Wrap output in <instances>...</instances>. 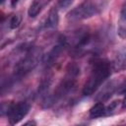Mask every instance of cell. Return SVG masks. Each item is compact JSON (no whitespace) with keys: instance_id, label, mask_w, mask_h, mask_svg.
<instances>
[{"instance_id":"obj_1","label":"cell","mask_w":126,"mask_h":126,"mask_svg":"<svg viewBox=\"0 0 126 126\" xmlns=\"http://www.w3.org/2000/svg\"><path fill=\"white\" fill-rule=\"evenodd\" d=\"M111 69H112L111 64L107 60L104 59L95 60L93 63L91 75L83 87V94L84 95L93 94L105 81V79L108 78Z\"/></svg>"},{"instance_id":"obj_2","label":"cell","mask_w":126,"mask_h":126,"mask_svg":"<svg viewBox=\"0 0 126 126\" xmlns=\"http://www.w3.org/2000/svg\"><path fill=\"white\" fill-rule=\"evenodd\" d=\"M40 60V51L36 48H30L25 57H23L15 66L14 75L16 77H23L35 68Z\"/></svg>"},{"instance_id":"obj_3","label":"cell","mask_w":126,"mask_h":126,"mask_svg":"<svg viewBox=\"0 0 126 126\" xmlns=\"http://www.w3.org/2000/svg\"><path fill=\"white\" fill-rule=\"evenodd\" d=\"M100 9L101 8L96 3H94L91 1L84 2L81 5H79L78 7L71 10L67 14V19L72 22L88 19V18H91V17L98 14Z\"/></svg>"},{"instance_id":"obj_4","label":"cell","mask_w":126,"mask_h":126,"mask_svg":"<svg viewBox=\"0 0 126 126\" xmlns=\"http://www.w3.org/2000/svg\"><path fill=\"white\" fill-rule=\"evenodd\" d=\"M30 110V103L27 101H20L18 103H13L9 113L7 114L11 124L19 123Z\"/></svg>"},{"instance_id":"obj_5","label":"cell","mask_w":126,"mask_h":126,"mask_svg":"<svg viewBox=\"0 0 126 126\" xmlns=\"http://www.w3.org/2000/svg\"><path fill=\"white\" fill-rule=\"evenodd\" d=\"M110 64L112 70L115 72H121L123 70H126V46H122L116 51Z\"/></svg>"},{"instance_id":"obj_6","label":"cell","mask_w":126,"mask_h":126,"mask_svg":"<svg viewBox=\"0 0 126 126\" xmlns=\"http://www.w3.org/2000/svg\"><path fill=\"white\" fill-rule=\"evenodd\" d=\"M117 88H118V84L114 80L106 83L102 87V89L97 93V94L95 95V100L96 101H100V102L106 101L114 94V92L117 90Z\"/></svg>"},{"instance_id":"obj_7","label":"cell","mask_w":126,"mask_h":126,"mask_svg":"<svg viewBox=\"0 0 126 126\" xmlns=\"http://www.w3.org/2000/svg\"><path fill=\"white\" fill-rule=\"evenodd\" d=\"M63 47H64V45H63L61 42H60L58 45L54 46V47L49 51V53L44 56V59H43L44 64H45L46 66H51V65L56 61V59L59 57V55H60V53H61Z\"/></svg>"},{"instance_id":"obj_8","label":"cell","mask_w":126,"mask_h":126,"mask_svg":"<svg viewBox=\"0 0 126 126\" xmlns=\"http://www.w3.org/2000/svg\"><path fill=\"white\" fill-rule=\"evenodd\" d=\"M117 32L120 37L126 38V2L123 5L120 12L118 25H117Z\"/></svg>"},{"instance_id":"obj_9","label":"cell","mask_w":126,"mask_h":126,"mask_svg":"<svg viewBox=\"0 0 126 126\" xmlns=\"http://www.w3.org/2000/svg\"><path fill=\"white\" fill-rule=\"evenodd\" d=\"M59 23V17H58V12L55 8H52L47 16L46 19V27L47 28H56Z\"/></svg>"},{"instance_id":"obj_10","label":"cell","mask_w":126,"mask_h":126,"mask_svg":"<svg viewBox=\"0 0 126 126\" xmlns=\"http://www.w3.org/2000/svg\"><path fill=\"white\" fill-rule=\"evenodd\" d=\"M105 111V106L103 105L102 102L97 101L91 109H90V117L91 118H97L102 115H104Z\"/></svg>"},{"instance_id":"obj_11","label":"cell","mask_w":126,"mask_h":126,"mask_svg":"<svg viewBox=\"0 0 126 126\" xmlns=\"http://www.w3.org/2000/svg\"><path fill=\"white\" fill-rule=\"evenodd\" d=\"M40 9H41V3L40 1H37V0H34L33 3L30 6L29 8V11H28V14L30 17H35L39 12H40Z\"/></svg>"},{"instance_id":"obj_12","label":"cell","mask_w":126,"mask_h":126,"mask_svg":"<svg viewBox=\"0 0 126 126\" xmlns=\"http://www.w3.org/2000/svg\"><path fill=\"white\" fill-rule=\"evenodd\" d=\"M121 101L120 100H114L112 101L108 106L105 107V111H104V115H112L119 107Z\"/></svg>"},{"instance_id":"obj_13","label":"cell","mask_w":126,"mask_h":126,"mask_svg":"<svg viewBox=\"0 0 126 126\" xmlns=\"http://www.w3.org/2000/svg\"><path fill=\"white\" fill-rule=\"evenodd\" d=\"M21 22H22V16H21L20 14L14 15V16L11 18L10 22H9V27H10L11 29H16V28H18V27L20 26Z\"/></svg>"},{"instance_id":"obj_14","label":"cell","mask_w":126,"mask_h":126,"mask_svg":"<svg viewBox=\"0 0 126 126\" xmlns=\"http://www.w3.org/2000/svg\"><path fill=\"white\" fill-rule=\"evenodd\" d=\"M12 105H13L12 102H2V104H1V110H0L1 115L8 114L9 111H10V109H11V107H12Z\"/></svg>"},{"instance_id":"obj_15","label":"cell","mask_w":126,"mask_h":126,"mask_svg":"<svg viewBox=\"0 0 126 126\" xmlns=\"http://www.w3.org/2000/svg\"><path fill=\"white\" fill-rule=\"evenodd\" d=\"M74 0H58V6L60 8H66L68 7Z\"/></svg>"},{"instance_id":"obj_16","label":"cell","mask_w":126,"mask_h":126,"mask_svg":"<svg viewBox=\"0 0 126 126\" xmlns=\"http://www.w3.org/2000/svg\"><path fill=\"white\" fill-rule=\"evenodd\" d=\"M122 107H123V108L126 107V94H125V97H124V99H123V101H122Z\"/></svg>"},{"instance_id":"obj_17","label":"cell","mask_w":126,"mask_h":126,"mask_svg":"<svg viewBox=\"0 0 126 126\" xmlns=\"http://www.w3.org/2000/svg\"><path fill=\"white\" fill-rule=\"evenodd\" d=\"M17 3H18V0H12V6H13V7H14Z\"/></svg>"},{"instance_id":"obj_18","label":"cell","mask_w":126,"mask_h":126,"mask_svg":"<svg viewBox=\"0 0 126 126\" xmlns=\"http://www.w3.org/2000/svg\"><path fill=\"white\" fill-rule=\"evenodd\" d=\"M29 124H35V122H33V121H29V122L25 123V125H29Z\"/></svg>"},{"instance_id":"obj_19","label":"cell","mask_w":126,"mask_h":126,"mask_svg":"<svg viewBox=\"0 0 126 126\" xmlns=\"http://www.w3.org/2000/svg\"><path fill=\"white\" fill-rule=\"evenodd\" d=\"M0 1H1V3H3V2L5 1V0H0Z\"/></svg>"},{"instance_id":"obj_20","label":"cell","mask_w":126,"mask_h":126,"mask_svg":"<svg viewBox=\"0 0 126 126\" xmlns=\"http://www.w3.org/2000/svg\"><path fill=\"white\" fill-rule=\"evenodd\" d=\"M37 1H40V0H37Z\"/></svg>"}]
</instances>
